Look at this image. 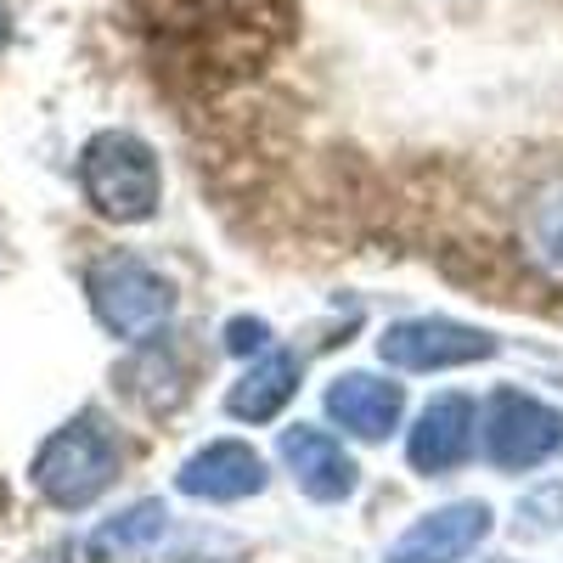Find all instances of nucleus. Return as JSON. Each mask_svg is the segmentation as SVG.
I'll use <instances>...</instances> for the list:
<instances>
[{
  "label": "nucleus",
  "mask_w": 563,
  "mask_h": 563,
  "mask_svg": "<svg viewBox=\"0 0 563 563\" xmlns=\"http://www.w3.org/2000/svg\"><path fill=\"white\" fill-rule=\"evenodd\" d=\"M119 462H124V451H119V434L108 429V422L97 417V411H85V417H74V422H63V429L40 445V456H34V490L52 501V507H63V512H74V507H90L113 479H119Z\"/></svg>",
  "instance_id": "f03ea898"
},
{
  "label": "nucleus",
  "mask_w": 563,
  "mask_h": 563,
  "mask_svg": "<svg viewBox=\"0 0 563 563\" xmlns=\"http://www.w3.org/2000/svg\"><path fill=\"white\" fill-rule=\"evenodd\" d=\"M141 23L198 79L260 68L294 29V0H135Z\"/></svg>",
  "instance_id": "f257e3e1"
},
{
  "label": "nucleus",
  "mask_w": 563,
  "mask_h": 563,
  "mask_svg": "<svg viewBox=\"0 0 563 563\" xmlns=\"http://www.w3.org/2000/svg\"><path fill=\"white\" fill-rule=\"evenodd\" d=\"M225 344L238 350V355H260V350L271 344V327H265V321H254V316H238V321L225 327Z\"/></svg>",
  "instance_id": "2eb2a0df"
},
{
  "label": "nucleus",
  "mask_w": 563,
  "mask_h": 563,
  "mask_svg": "<svg viewBox=\"0 0 563 563\" xmlns=\"http://www.w3.org/2000/svg\"><path fill=\"white\" fill-rule=\"evenodd\" d=\"M282 462L294 467V479L310 501H344L355 490V456L333 440V434H321V429H288L282 434Z\"/></svg>",
  "instance_id": "9d476101"
},
{
  "label": "nucleus",
  "mask_w": 563,
  "mask_h": 563,
  "mask_svg": "<svg viewBox=\"0 0 563 563\" xmlns=\"http://www.w3.org/2000/svg\"><path fill=\"white\" fill-rule=\"evenodd\" d=\"M490 536V507L485 501H451L429 519H417L384 563H462L479 541Z\"/></svg>",
  "instance_id": "0eeeda50"
},
{
  "label": "nucleus",
  "mask_w": 563,
  "mask_h": 563,
  "mask_svg": "<svg viewBox=\"0 0 563 563\" xmlns=\"http://www.w3.org/2000/svg\"><path fill=\"white\" fill-rule=\"evenodd\" d=\"M175 485H180V496H192V501H243V496L265 490V462L243 440H214L198 456L180 462Z\"/></svg>",
  "instance_id": "6e6552de"
},
{
  "label": "nucleus",
  "mask_w": 563,
  "mask_h": 563,
  "mask_svg": "<svg viewBox=\"0 0 563 563\" xmlns=\"http://www.w3.org/2000/svg\"><path fill=\"white\" fill-rule=\"evenodd\" d=\"M164 530H169V507L164 501H135L130 512H119V519H108L97 536H90V558H97V563L130 558L141 547H153Z\"/></svg>",
  "instance_id": "ddd939ff"
},
{
  "label": "nucleus",
  "mask_w": 563,
  "mask_h": 563,
  "mask_svg": "<svg viewBox=\"0 0 563 563\" xmlns=\"http://www.w3.org/2000/svg\"><path fill=\"white\" fill-rule=\"evenodd\" d=\"M479 451L490 467H507V474L541 467L547 456L563 451V411H552L536 395L501 389V395H490V406L479 417Z\"/></svg>",
  "instance_id": "39448f33"
},
{
  "label": "nucleus",
  "mask_w": 563,
  "mask_h": 563,
  "mask_svg": "<svg viewBox=\"0 0 563 563\" xmlns=\"http://www.w3.org/2000/svg\"><path fill=\"white\" fill-rule=\"evenodd\" d=\"M525 238H530V260H536L541 271L563 276V180H558V186H547V192L536 198Z\"/></svg>",
  "instance_id": "4468645a"
},
{
  "label": "nucleus",
  "mask_w": 563,
  "mask_h": 563,
  "mask_svg": "<svg viewBox=\"0 0 563 563\" xmlns=\"http://www.w3.org/2000/svg\"><path fill=\"white\" fill-rule=\"evenodd\" d=\"M474 434H479V411L467 395H440L429 411L417 417V429L406 440V456L417 474H451L474 456Z\"/></svg>",
  "instance_id": "1a4fd4ad"
},
{
  "label": "nucleus",
  "mask_w": 563,
  "mask_h": 563,
  "mask_svg": "<svg viewBox=\"0 0 563 563\" xmlns=\"http://www.w3.org/2000/svg\"><path fill=\"white\" fill-rule=\"evenodd\" d=\"M0 45H7V0H0Z\"/></svg>",
  "instance_id": "dca6fc26"
},
{
  "label": "nucleus",
  "mask_w": 563,
  "mask_h": 563,
  "mask_svg": "<svg viewBox=\"0 0 563 563\" xmlns=\"http://www.w3.org/2000/svg\"><path fill=\"white\" fill-rule=\"evenodd\" d=\"M294 389H299V361L288 355V350H265L243 378H238V389H231V417H243V422H271L282 406L294 400Z\"/></svg>",
  "instance_id": "f8f14e48"
},
{
  "label": "nucleus",
  "mask_w": 563,
  "mask_h": 563,
  "mask_svg": "<svg viewBox=\"0 0 563 563\" xmlns=\"http://www.w3.org/2000/svg\"><path fill=\"white\" fill-rule=\"evenodd\" d=\"M79 186L97 214L119 220V225H135L147 220L164 198V175H158V158L141 135L130 130H102L97 141L85 147L79 158Z\"/></svg>",
  "instance_id": "7ed1b4c3"
},
{
  "label": "nucleus",
  "mask_w": 563,
  "mask_h": 563,
  "mask_svg": "<svg viewBox=\"0 0 563 563\" xmlns=\"http://www.w3.org/2000/svg\"><path fill=\"white\" fill-rule=\"evenodd\" d=\"M378 355L395 372H445V366H467V361H490L496 339L479 327H462L445 316H417V321H395L378 339Z\"/></svg>",
  "instance_id": "423d86ee"
},
{
  "label": "nucleus",
  "mask_w": 563,
  "mask_h": 563,
  "mask_svg": "<svg viewBox=\"0 0 563 563\" xmlns=\"http://www.w3.org/2000/svg\"><path fill=\"white\" fill-rule=\"evenodd\" d=\"M327 411H333V422L350 429L355 440H384L406 411V389L372 378V372H344V378L327 389Z\"/></svg>",
  "instance_id": "9b49d317"
},
{
  "label": "nucleus",
  "mask_w": 563,
  "mask_h": 563,
  "mask_svg": "<svg viewBox=\"0 0 563 563\" xmlns=\"http://www.w3.org/2000/svg\"><path fill=\"white\" fill-rule=\"evenodd\" d=\"M85 288H90V310H97V321L108 327L113 339H153L158 327L169 321V310H175L169 282L147 260H135V254L97 260L90 276H85Z\"/></svg>",
  "instance_id": "20e7f679"
}]
</instances>
